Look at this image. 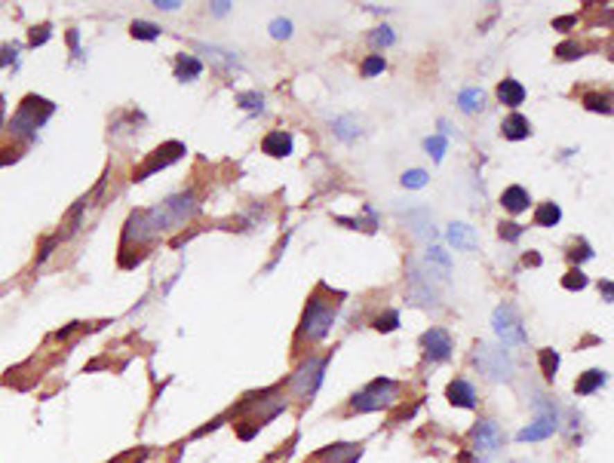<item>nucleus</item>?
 <instances>
[{
    "mask_svg": "<svg viewBox=\"0 0 614 463\" xmlns=\"http://www.w3.org/2000/svg\"><path fill=\"white\" fill-rule=\"evenodd\" d=\"M399 390L403 387H399L396 381H390V377H375L369 387H362L360 393L351 399V408L360 411V415H366V411H384L399 402Z\"/></svg>",
    "mask_w": 614,
    "mask_h": 463,
    "instance_id": "nucleus-3",
    "label": "nucleus"
},
{
    "mask_svg": "<svg viewBox=\"0 0 614 463\" xmlns=\"http://www.w3.org/2000/svg\"><path fill=\"white\" fill-rule=\"evenodd\" d=\"M369 40H372V46H390L396 40V34L390 31L387 25H381V28H375V31L369 34Z\"/></svg>",
    "mask_w": 614,
    "mask_h": 463,
    "instance_id": "nucleus-35",
    "label": "nucleus"
},
{
    "mask_svg": "<svg viewBox=\"0 0 614 463\" xmlns=\"http://www.w3.org/2000/svg\"><path fill=\"white\" fill-rule=\"evenodd\" d=\"M387 68V62L381 59V55H369L366 62H362V68H360V74L362 77H375V74H381V71Z\"/></svg>",
    "mask_w": 614,
    "mask_h": 463,
    "instance_id": "nucleus-36",
    "label": "nucleus"
},
{
    "mask_svg": "<svg viewBox=\"0 0 614 463\" xmlns=\"http://www.w3.org/2000/svg\"><path fill=\"white\" fill-rule=\"evenodd\" d=\"M326 365H329V356H323V359L310 356L307 362H301V365L295 368V374L289 377L292 396H298V399H313V396H317L319 383H323V374H326Z\"/></svg>",
    "mask_w": 614,
    "mask_h": 463,
    "instance_id": "nucleus-6",
    "label": "nucleus"
},
{
    "mask_svg": "<svg viewBox=\"0 0 614 463\" xmlns=\"http://www.w3.org/2000/svg\"><path fill=\"white\" fill-rule=\"evenodd\" d=\"M498 102L507 105V108H519L525 102V87L513 77H507V80L498 83Z\"/></svg>",
    "mask_w": 614,
    "mask_h": 463,
    "instance_id": "nucleus-17",
    "label": "nucleus"
},
{
    "mask_svg": "<svg viewBox=\"0 0 614 463\" xmlns=\"http://www.w3.org/2000/svg\"><path fill=\"white\" fill-rule=\"evenodd\" d=\"M227 10H231V3H212V12H216V16H225Z\"/></svg>",
    "mask_w": 614,
    "mask_h": 463,
    "instance_id": "nucleus-46",
    "label": "nucleus"
},
{
    "mask_svg": "<svg viewBox=\"0 0 614 463\" xmlns=\"http://www.w3.org/2000/svg\"><path fill=\"white\" fill-rule=\"evenodd\" d=\"M157 237H160V233H157V227H154V221H151L148 212H135V215H130V221H126V230H123V246H130V243L145 246V243H151V239H157Z\"/></svg>",
    "mask_w": 614,
    "mask_h": 463,
    "instance_id": "nucleus-10",
    "label": "nucleus"
},
{
    "mask_svg": "<svg viewBox=\"0 0 614 463\" xmlns=\"http://www.w3.org/2000/svg\"><path fill=\"white\" fill-rule=\"evenodd\" d=\"M498 237H501L504 243H516V239L523 237V224H516V221H501V224H498Z\"/></svg>",
    "mask_w": 614,
    "mask_h": 463,
    "instance_id": "nucleus-32",
    "label": "nucleus"
},
{
    "mask_svg": "<svg viewBox=\"0 0 614 463\" xmlns=\"http://www.w3.org/2000/svg\"><path fill=\"white\" fill-rule=\"evenodd\" d=\"M421 347H424V356L430 362H442L452 356V334H448L446 329H430L421 334Z\"/></svg>",
    "mask_w": 614,
    "mask_h": 463,
    "instance_id": "nucleus-12",
    "label": "nucleus"
},
{
    "mask_svg": "<svg viewBox=\"0 0 614 463\" xmlns=\"http://www.w3.org/2000/svg\"><path fill=\"white\" fill-rule=\"evenodd\" d=\"M55 105L46 102V98H37V96H28L22 105H19V111L12 114V123H10V132L22 135V138H34L37 135V129L46 123L49 117H53Z\"/></svg>",
    "mask_w": 614,
    "mask_h": 463,
    "instance_id": "nucleus-4",
    "label": "nucleus"
},
{
    "mask_svg": "<svg viewBox=\"0 0 614 463\" xmlns=\"http://www.w3.org/2000/svg\"><path fill=\"white\" fill-rule=\"evenodd\" d=\"M541 372H544L547 381H553L556 372H559V353H556V350H541Z\"/></svg>",
    "mask_w": 614,
    "mask_h": 463,
    "instance_id": "nucleus-29",
    "label": "nucleus"
},
{
    "mask_svg": "<svg viewBox=\"0 0 614 463\" xmlns=\"http://www.w3.org/2000/svg\"><path fill=\"white\" fill-rule=\"evenodd\" d=\"M0 126H3V96H0Z\"/></svg>",
    "mask_w": 614,
    "mask_h": 463,
    "instance_id": "nucleus-49",
    "label": "nucleus"
},
{
    "mask_svg": "<svg viewBox=\"0 0 614 463\" xmlns=\"http://www.w3.org/2000/svg\"><path fill=\"white\" fill-rule=\"evenodd\" d=\"M237 102L243 105L246 111H261V105H264V96L261 92H243V96L237 98Z\"/></svg>",
    "mask_w": 614,
    "mask_h": 463,
    "instance_id": "nucleus-38",
    "label": "nucleus"
},
{
    "mask_svg": "<svg viewBox=\"0 0 614 463\" xmlns=\"http://www.w3.org/2000/svg\"><path fill=\"white\" fill-rule=\"evenodd\" d=\"M68 44H71V49H74L77 55H80V49H77V31H68Z\"/></svg>",
    "mask_w": 614,
    "mask_h": 463,
    "instance_id": "nucleus-47",
    "label": "nucleus"
},
{
    "mask_svg": "<svg viewBox=\"0 0 614 463\" xmlns=\"http://www.w3.org/2000/svg\"><path fill=\"white\" fill-rule=\"evenodd\" d=\"M270 34H274L277 40H286L292 34V22L289 19H274V22H270Z\"/></svg>",
    "mask_w": 614,
    "mask_h": 463,
    "instance_id": "nucleus-41",
    "label": "nucleus"
},
{
    "mask_svg": "<svg viewBox=\"0 0 614 463\" xmlns=\"http://www.w3.org/2000/svg\"><path fill=\"white\" fill-rule=\"evenodd\" d=\"M332 129H335V135H338L341 141H353L356 135H360V123H356L353 117H335L332 120Z\"/></svg>",
    "mask_w": 614,
    "mask_h": 463,
    "instance_id": "nucleus-26",
    "label": "nucleus"
},
{
    "mask_svg": "<svg viewBox=\"0 0 614 463\" xmlns=\"http://www.w3.org/2000/svg\"><path fill=\"white\" fill-rule=\"evenodd\" d=\"M261 151L267 156H289L292 154V132H286V129L267 132L261 141Z\"/></svg>",
    "mask_w": 614,
    "mask_h": 463,
    "instance_id": "nucleus-16",
    "label": "nucleus"
},
{
    "mask_svg": "<svg viewBox=\"0 0 614 463\" xmlns=\"http://www.w3.org/2000/svg\"><path fill=\"white\" fill-rule=\"evenodd\" d=\"M424 151L439 163L442 154H446V138H442V135H430V138H424Z\"/></svg>",
    "mask_w": 614,
    "mask_h": 463,
    "instance_id": "nucleus-34",
    "label": "nucleus"
},
{
    "mask_svg": "<svg viewBox=\"0 0 614 463\" xmlns=\"http://www.w3.org/2000/svg\"><path fill=\"white\" fill-rule=\"evenodd\" d=\"M528 203H532V197H528L525 188H519V184H513V188H507L501 194V206L510 215H519V212L528 209Z\"/></svg>",
    "mask_w": 614,
    "mask_h": 463,
    "instance_id": "nucleus-19",
    "label": "nucleus"
},
{
    "mask_svg": "<svg viewBox=\"0 0 614 463\" xmlns=\"http://www.w3.org/2000/svg\"><path fill=\"white\" fill-rule=\"evenodd\" d=\"M396 325H399V313H396V310H387L384 316H378V319H375V329H378V332H384V334L394 332Z\"/></svg>",
    "mask_w": 614,
    "mask_h": 463,
    "instance_id": "nucleus-37",
    "label": "nucleus"
},
{
    "mask_svg": "<svg viewBox=\"0 0 614 463\" xmlns=\"http://www.w3.org/2000/svg\"><path fill=\"white\" fill-rule=\"evenodd\" d=\"M409 301L412 304H424V307L437 304V291H433L430 282L421 276V270H418L415 261H409Z\"/></svg>",
    "mask_w": 614,
    "mask_h": 463,
    "instance_id": "nucleus-13",
    "label": "nucleus"
},
{
    "mask_svg": "<svg viewBox=\"0 0 614 463\" xmlns=\"http://www.w3.org/2000/svg\"><path fill=\"white\" fill-rule=\"evenodd\" d=\"M525 264L538 267V264H541V255H534V252H532V255H525Z\"/></svg>",
    "mask_w": 614,
    "mask_h": 463,
    "instance_id": "nucleus-48",
    "label": "nucleus"
},
{
    "mask_svg": "<svg viewBox=\"0 0 614 463\" xmlns=\"http://www.w3.org/2000/svg\"><path fill=\"white\" fill-rule=\"evenodd\" d=\"M46 40H49V25L34 28V34H31V46H40V44H46Z\"/></svg>",
    "mask_w": 614,
    "mask_h": 463,
    "instance_id": "nucleus-42",
    "label": "nucleus"
},
{
    "mask_svg": "<svg viewBox=\"0 0 614 463\" xmlns=\"http://www.w3.org/2000/svg\"><path fill=\"white\" fill-rule=\"evenodd\" d=\"M559 218H562V209L556 203H541L538 212H534V224L538 227H553L559 224Z\"/></svg>",
    "mask_w": 614,
    "mask_h": 463,
    "instance_id": "nucleus-25",
    "label": "nucleus"
},
{
    "mask_svg": "<svg viewBox=\"0 0 614 463\" xmlns=\"http://www.w3.org/2000/svg\"><path fill=\"white\" fill-rule=\"evenodd\" d=\"M501 445H504V433L495 420H480V424L473 426V451L476 454H482V457L485 454H495Z\"/></svg>",
    "mask_w": 614,
    "mask_h": 463,
    "instance_id": "nucleus-11",
    "label": "nucleus"
},
{
    "mask_svg": "<svg viewBox=\"0 0 614 463\" xmlns=\"http://www.w3.org/2000/svg\"><path fill=\"white\" fill-rule=\"evenodd\" d=\"M200 74H203V62L200 59H194V55H188V53H182L175 59V80L188 83V80H197Z\"/></svg>",
    "mask_w": 614,
    "mask_h": 463,
    "instance_id": "nucleus-22",
    "label": "nucleus"
},
{
    "mask_svg": "<svg viewBox=\"0 0 614 463\" xmlns=\"http://www.w3.org/2000/svg\"><path fill=\"white\" fill-rule=\"evenodd\" d=\"M556 430H559V411H556V405L544 396H534V420L525 430L516 433V439L519 442H541V439H550Z\"/></svg>",
    "mask_w": 614,
    "mask_h": 463,
    "instance_id": "nucleus-5",
    "label": "nucleus"
},
{
    "mask_svg": "<svg viewBox=\"0 0 614 463\" xmlns=\"http://www.w3.org/2000/svg\"><path fill=\"white\" fill-rule=\"evenodd\" d=\"M335 313H338V301H326V298L313 295L304 307L301 325H298V341H307V344H317L329 334L332 323H335Z\"/></svg>",
    "mask_w": 614,
    "mask_h": 463,
    "instance_id": "nucleus-2",
    "label": "nucleus"
},
{
    "mask_svg": "<svg viewBox=\"0 0 614 463\" xmlns=\"http://www.w3.org/2000/svg\"><path fill=\"white\" fill-rule=\"evenodd\" d=\"M362 457V445L356 442H338V445H329L326 451L317 454L319 463H356Z\"/></svg>",
    "mask_w": 614,
    "mask_h": 463,
    "instance_id": "nucleus-14",
    "label": "nucleus"
},
{
    "mask_svg": "<svg viewBox=\"0 0 614 463\" xmlns=\"http://www.w3.org/2000/svg\"><path fill=\"white\" fill-rule=\"evenodd\" d=\"M501 135L510 138V141H523V138L532 135V123H528L523 114H510V117L501 123Z\"/></svg>",
    "mask_w": 614,
    "mask_h": 463,
    "instance_id": "nucleus-20",
    "label": "nucleus"
},
{
    "mask_svg": "<svg viewBox=\"0 0 614 463\" xmlns=\"http://www.w3.org/2000/svg\"><path fill=\"white\" fill-rule=\"evenodd\" d=\"M482 102H485V92H482L480 87H467V89H461V92H458V108H461L464 114L480 111V108H482Z\"/></svg>",
    "mask_w": 614,
    "mask_h": 463,
    "instance_id": "nucleus-23",
    "label": "nucleus"
},
{
    "mask_svg": "<svg viewBox=\"0 0 614 463\" xmlns=\"http://www.w3.org/2000/svg\"><path fill=\"white\" fill-rule=\"evenodd\" d=\"M446 396H448V402L458 405V408H476V390H473V383L464 381V377L448 383Z\"/></svg>",
    "mask_w": 614,
    "mask_h": 463,
    "instance_id": "nucleus-15",
    "label": "nucleus"
},
{
    "mask_svg": "<svg viewBox=\"0 0 614 463\" xmlns=\"http://www.w3.org/2000/svg\"><path fill=\"white\" fill-rule=\"evenodd\" d=\"M427 181H430V175H427L424 169H409V172H403V188H409V190L427 188Z\"/></svg>",
    "mask_w": 614,
    "mask_h": 463,
    "instance_id": "nucleus-30",
    "label": "nucleus"
},
{
    "mask_svg": "<svg viewBox=\"0 0 614 463\" xmlns=\"http://www.w3.org/2000/svg\"><path fill=\"white\" fill-rule=\"evenodd\" d=\"M182 154H184V145H182V141H166V145L157 147V151H154L151 156H148V163L139 169V172L132 175V181H145V178H148V175H154L157 169L173 166V163H175Z\"/></svg>",
    "mask_w": 614,
    "mask_h": 463,
    "instance_id": "nucleus-9",
    "label": "nucleus"
},
{
    "mask_svg": "<svg viewBox=\"0 0 614 463\" xmlns=\"http://www.w3.org/2000/svg\"><path fill=\"white\" fill-rule=\"evenodd\" d=\"M568 258L574 261V264H581V261H590V258H593V248H590L587 243H584V239H577L574 248L568 252Z\"/></svg>",
    "mask_w": 614,
    "mask_h": 463,
    "instance_id": "nucleus-39",
    "label": "nucleus"
},
{
    "mask_svg": "<svg viewBox=\"0 0 614 463\" xmlns=\"http://www.w3.org/2000/svg\"><path fill=\"white\" fill-rule=\"evenodd\" d=\"M197 199L194 194H175L169 199H163L160 206H154V209H148V215H151L157 233H166V230H182L184 224H191L197 215Z\"/></svg>",
    "mask_w": 614,
    "mask_h": 463,
    "instance_id": "nucleus-1",
    "label": "nucleus"
},
{
    "mask_svg": "<svg viewBox=\"0 0 614 463\" xmlns=\"http://www.w3.org/2000/svg\"><path fill=\"white\" fill-rule=\"evenodd\" d=\"M130 34L135 40H157V37H160V25L145 22V19H135L132 28H130Z\"/></svg>",
    "mask_w": 614,
    "mask_h": 463,
    "instance_id": "nucleus-28",
    "label": "nucleus"
},
{
    "mask_svg": "<svg viewBox=\"0 0 614 463\" xmlns=\"http://www.w3.org/2000/svg\"><path fill=\"white\" fill-rule=\"evenodd\" d=\"M157 6H160V10H178V0H157Z\"/></svg>",
    "mask_w": 614,
    "mask_h": 463,
    "instance_id": "nucleus-44",
    "label": "nucleus"
},
{
    "mask_svg": "<svg viewBox=\"0 0 614 463\" xmlns=\"http://www.w3.org/2000/svg\"><path fill=\"white\" fill-rule=\"evenodd\" d=\"M427 264L439 267L442 280L452 273V258H448V252H446V248H439V246H430V252H427Z\"/></svg>",
    "mask_w": 614,
    "mask_h": 463,
    "instance_id": "nucleus-27",
    "label": "nucleus"
},
{
    "mask_svg": "<svg viewBox=\"0 0 614 463\" xmlns=\"http://www.w3.org/2000/svg\"><path fill=\"white\" fill-rule=\"evenodd\" d=\"M473 359H476V365H480V372L489 374L491 381H510L513 377V359L507 356L504 347H491V344H485V341H480Z\"/></svg>",
    "mask_w": 614,
    "mask_h": 463,
    "instance_id": "nucleus-7",
    "label": "nucleus"
},
{
    "mask_svg": "<svg viewBox=\"0 0 614 463\" xmlns=\"http://www.w3.org/2000/svg\"><path fill=\"white\" fill-rule=\"evenodd\" d=\"M446 237H448V243H452L455 248H464V252L476 246V230H473L470 224H464V221H455V224H448Z\"/></svg>",
    "mask_w": 614,
    "mask_h": 463,
    "instance_id": "nucleus-18",
    "label": "nucleus"
},
{
    "mask_svg": "<svg viewBox=\"0 0 614 463\" xmlns=\"http://www.w3.org/2000/svg\"><path fill=\"white\" fill-rule=\"evenodd\" d=\"M405 221H409V224H412V233H415L418 239L433 237V227H430V212H427V209H421V212H409V215H405Z\"/></svg>",
    "mask_w": 614,
    "mask_h": 463,
    "instance_id": "nucleus-24",
    "label": "nucleus"
},
{
    "mask_svg": "<svg viewBox=\"0 0 614 463\" xmlns=\"http://www.w3.org/2000/svg\"><path fill=\"white\" fill-rule=\"evenodd\" d=\"M584 105H587L590 111H596V114H611V98L608 96H599V92L584 96Z\"/></svg>",
    "mask_w": 614,
    "mask_h": 463,
    "instance_id": "nucleus-31",
    "label": "nucleus"
},
{
    "mask_svg": "<svg viewBox=\"0 0 614 463\" xmlns=\"http://www.w3.org/2000/svg\"><path fill=\"white\" fill-rule=\"evenodd\" d=\"M491 325H495V334L504 341V347H519L525 344V332H523V323L516 316V307L513 304H501L495 307L491 313Z\"/></svg>",
    "mask_w": 614,
    "mask_h": 463,
    "instance_id": "nucleus-8",
    "label": "nucleus"
},
{
    "mask_svg": "<svg viewBox=\"0 0 614 463\" xmlns=\"http://www.w3.org/2000/svg\"><path fill=\"white\" fill-rule=\"evenodd\" d=\"M562 289H568V291L587 289V276H584V270H568V273L562 276Z\"/></svg>",
    "mask_w": 614,
    "mask_h": 463,
    "instance_id": "nucleus-33",
    "label": "nucleus"
},
{
    "mask_svg": "<svg viewBox=\"0 0 614 463\" xmlns=\"http://www.w3.org/2000/svg\"><path fill=\"white\" fill-rule=\"evenodd\" d=\"M602 295H605V301H611V298H614V286H611V280H605V282H602Z\"/></svg>",
    "mask_w": 614,
    "mask_h": 463,
    "instance_id": "nucleus-45",
    "label": "nucleus"
},
{
    "mask_svg": "<svg viewBox=\"0 0 614 463\" xmlns=\"http://www.w3.org/2000/svg\"><path fill=\"white\" fill-rule=\"evenodd\" d=\"M556 55H559V59H565V62L581 59V55H584V46H581V44H571V40H568V44H562L559 49H556Z\"/></svg>",
    "mask_w": 614,
    "mask_h": 463,
    "instance_id": "nucleus-40",
    "label": "nucleus"
},
{
    "mask_svg": "<svg viewBox=\"0 0 614 463\" xmlns=\"http://www.w3.org/2000/svg\"><path fill=\"white\" fill-rule=\"evenodd\" d=\"M571 25H574V16H562L553 22V28H571Z\"/></svg>",
    "mask_w": 614,
    "mask_h": 463,
    "instance_id": "nucleus-43",
    "label": "nucleus"
},
{
    "mask_svg": "<svg viewBox=\"0 0 614 463\" xmlns=\"http://www.w3.org/2000/svg\"><path fill=\"white\" fill-rule=\"evenodd\" d=\"M605 381H608V374H605L602 368H590V372H584L581 377H577L574 393L577 396H593L599 387H605Z\"/></svg>",
    "mask_w": 614,
    "mask_h": 463,
    "instance_id": "nucleus-21",
    "label": "nucleus"
}]
</instances>
